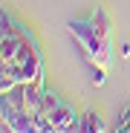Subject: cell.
<instances>
[{
  "instance_id": "1",
  "label": "cell",
  "mask_w": 130,
  "mask_h": 133,
  "mask_svg": "<svg viewBox=\"0 0 130 133\" xmlns=\"http://www.w3.org/2000/svg\"><path fill=\"white\" fill-rule=\"evenodd\" d=\"M0 93L43 75V55L35 35L12 15H0Z\"/></svg>"
},
{
  "instance_id": "2",
  "label": "cell",
  "mask_w": 130,
  "mask_h": 133,
  "mask_svg": "<svg viewBox=\"0 0 130 133\" xmlns=\"http://www.w3.org/2000/svg\"><path fill=\"white\" fill-rule=\"evenodd\" d=\"M70 35L81 46L84 58L93 64V84L101 87L110 70V35H113V17L104 6H95L87 20H70Z\"/></svg>"
},
{
  "instance_id": "3",
  "label": "cell",
  "mask_w": 130,
  "mask_h": 133,
  "mask_svg": "<svg viewBox=\"0 0 130 133\" xmlns=\"http://www.w3.org/2000/svg\"><path fill=\"white\" fill-rule=\"evenodd\" d=\"M0 113H3V124L9 127V133H40L35 116L26 113L23 107L12 104L9 98H0Z\"/></svg>"
},
{
  "instance_id": "4",
  "label": "cell",
  "mask_w": 130,
  "mask_h": 133,
  "mask_svg": "<svg viewBox=\"0 0 130 133\" xmlns=\"http://www.w3.org/2000/svg\"><path fill=\"white\" fill-rule=\"evenodd\" d=\"M78 133H104V119L95 113V110H90V113L81 116V130Z\"/></svg>"
},
{
  "instance_id": "5",
  "label": "cell",
  "mask_w": 130,
  "mask_h": 133,
  "mask_svg": "<svg viewBox=\"0 0 130 133\" xmlns=\"http://www.w3.org/2000/svg\"><path fill=\"white\" fill-rule=\"evenodd\" d=\"M113 133H130V124H127V122H119V124H116V130H113Z\"/></svg>"
}]
</instances>
